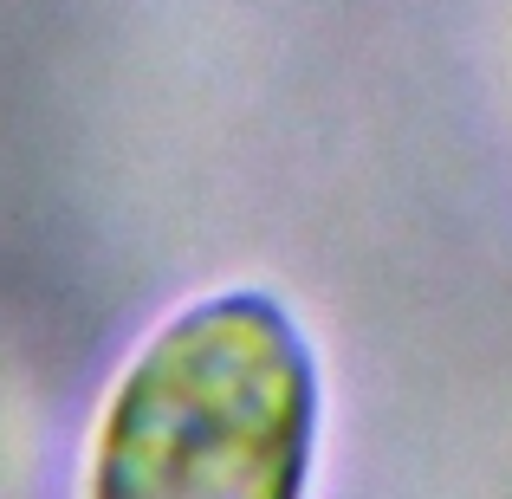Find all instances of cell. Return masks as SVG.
Instances as JSON below:
<instances>
[{
	"label": "cell",
	"instance_id": "cell-1",
	"mask_svg": "<svg viewBox=\"0 0 512 499\" xmlns=\"http://www.w3.org/2000/svg\"><path fill=\"white\" fill-rule=\"evenodd\" d=\"M318 350L266 286H221L130 350L98 409L85 499H305Z\"/></svg>",
	"mask_w": 512,
	"mask_h": 499
}]
</instances>
